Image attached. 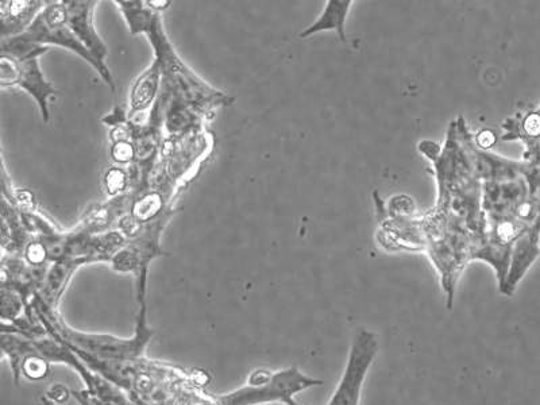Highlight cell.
I'll use <instances>...</instances> for the list:
<instances>
[{
  "label": "cell",
  "mask_w": 540,
  "mask_h": 405,
  "mask_svg": "<svg viewBox=\"0 0 540 405\" xmlns=\"http://www.w3.org/2000/svg\"><path fill=\"white\" fill-rule=\"evenodd\" d=\"M6 357L5 351H3L2 346H0V360Z\"/></svg>",
  "instance_id": "cell-20"
},
{
  "label": "cell",
  "mask_w": 540,
  "mask_h": 405,
  "mask_svg": "<svg viewBox=\"0 0 540 405\" xmlns=\"http://www.w3.org/2000/svg\"><path fill=\"white\" fill-rule=\"evenodd\" d=\"M353 2L350 0H330L326 2V7H324L322 15L318 18V21L312 23L307 30H304L300 37L307 38L312 36V34L320 32H329V30H334L338 33L339 38L342 42L346 41L345 34V22L347 14L351 9Z\"/></svg>",
  "instance_id": "cell-11"
},
{
  "label": "cell",
  "mask_w": 540,
  "mask_h": 405,
  "mask_svg": "<svg viewBox=\"0 0 540 405\" xmlns=\"http://www.w3.org/2000/svg\"><path fill=\"white\" fill-rule=\"evenodd\" d=\"M15 189L17 188H14L5 161H3L2 152H0V199H5L15 206Z\"/></svg>",
  "instance_id": "cell-16"
},
{
  "label": "cell",
  "mask_w": 540,
  "mask_h": 405,
  "mask_svg": "<svg viewBox=\"0 0 540 405\" xmlns=\"http://www.w3.org/2000/svg\"><path fill=\"white\" fill-rule=\"evenodd\" d=\"M145 3L149 9L156 11V13L167 10L168 7L171 6V2H169V0H148V2Z\"/></svg>",
  "instance_id": "cell-19"
},
{
  "label": "cell",
  "mask_w": 540,
  "mask_h": 405,
  "mask_svg": "<svg viewBox=\"0 0 540 405\" xmlns=\"http://www.w3.org/2000/svg\"><path fill=\"white\" fill-rule=\"evenodd\" d=\"M49 362L48 358L42 356L38 351H34V353L27 354L23 358L19 373H22L23 376L32 381L44 380L49 374Z\"/></svg>",
  "instance_id": "cell-13"
},
{
  "label": "cell",
  "mask_w": 540,
  "mask_h": 405,
  "mask_svg": "<svg viewBox=\"0 0 540 405\" xmlns=\"http://www.w3.org/2000/svg\"><path fill=\"white\" fill-rule=\"evenodd\" d=\"M46 3L42 0H0V42L25 32Z\"/></svg>",
  "instance_id": "cell-8"
},
{
  "label": "cell",
  "mask_w": 540,
  "mask_h": 405,
  "mask_svg": "<svg viewBox=\"0 0 540 405\" xmlns=\"http://www.w3.org/2000/svg\"><path fill=\"white\" fill-rule=\"evenodd\" d=\"M476 144L480 146L481 149L492 148L496 144V134L492 130L484 129L477 134Z\"/></svg>",
  "instance_id": "cell-18"
},
{
  "label": "cell",
  "mask_w": 540,
  "mask_h": 405,
  "mask_svg": "<svg viewBox=\"0 0 540 405\" xmlns=\"http://www.w3.org/2000/svg\"><path fill=\"white\" fill-rule=\"evenodd\" d=\"M504 129H508L504 134L503 140H516L526 142L528 148H534L538 152V135H539V115L538 110L530 111L524 115L522 119H509L507 125H503Z\"/></svg>",
  "instance_id": "cell-12"
},
{
  "label": "cell",
  "mask_w": 540,
  "mask_h": 405,
  "mask_svg": "<svg viewBox=\"0 0 540 405\" xmlns=\"http://www.w3.org/2000/svg\"><path fill=\"white\" fill-rule=\"evenodd\" d=\"M377 354V339L368 330H362L351 346L345 376L334 393L330 405H358L366 372Z\"/></svg>",
  "instance_id": "cell-5"
},
{
  "label": "cell",
  "mask_w": 540,
  "mask_h": 405,
  "mask_svg": "<svg viewBox=\"0 0 540 405\" xmlns=\"http://www.w3.org/2000/svg\"><path fill=\"white\" fill-rule=\"evenodd\" d=\"M67 9L68 27L77 41L91 54L92 59L99 67V75L104 83L115 91V81L108 69L107 46L96 32L94 26V11L98 2L95 0H63Z\"/></svg>",
  "instance_id": "cell-4"
},
{
  "label": "cell",
  "mask_w": 540,
  "mask_h": 405,
  "mask_svg": "<svg viewBox=\"0 0 540 405\" xmlns=\"http://www.w3.org/2000/svg\"><path fill=\"white\" fill-rule=\"evenodd\" d=\"M539 254V222L532 223L530 229L520 235L513 243L507 275L500 291L504 295L511 296L523 277L526 276L528 269L534 264Z\"/></svg>",
  "instance_id": "cell-7"
},
{
  "label": "cell",
  "mask_w": 540,
  "mask_h": 405,
  "mask_svg": "<svg viewBox=\"0 0 540 405\" xmlns=\"http://www.w3.org/2000/svg\"><path fill=\"white\" fill-rule=\"evenodd\" d=\"M323 381L306 376L296 368L269 372V370H254L248 378V383L242 388L218 397L219 405H261L283 403L299 405L295 401L297 393L312 387H319Z\"/></svg>",
  "instance_id": "cell-2"
},
{
  "label": "cell",
  "mask_w": 540,
  "mask_h": 405,
  "mask_svg": "<svg viewBox=\"0 0 540 405\" xmlns=\"http://www.w3.org/2000/svg\"><path fill=\"white\" fill-rule=\"evenodd\" d=\"M161 90V69L156 60L137 80L130 92V110L127 118L145 113L153 107Z\"/></svg>",
  "instance_id": "cell-10"
},
{
  "label": "cell",
  "mask_w": 540,
  "mask_h": 405,
  "mask_svg": "<svg viewBox=\"0 0 540 405\" xmlns=\"http://www.w3.org/2000/svg\"><path fill=\"white\" fill-rule=\"evenodd\" d=\"M71 391L68 388H65L64 385L57 384L53 385L46 393L50 403L54 404H64L67 403L69 397H71Z\"/></svg>",
  "instance_id": "cell-17"
},
{
  "label": "cell",
  "mask_w": 540,
  "mask_h": 405,
  "mask_svg": "<svg viewBox=\"0 0 540 405\" xmlns=\"http://www.w3.org/2000/svg\"><path fill=\"white\" fill-rule=\"evenodd\" d=\"M3 42L13 46H48V48L49 45L61 46L76 53L99 73L98 64L68 27L67 9L64 2L46 3L44 9L37 14L25 32Z\"/></svg>",
  "instance_id": "cell-3"
},
{
  "label": "cell",
  "mask_w": 540,
  "mask_h": 405,
  "mask_svg": "<svg viewBox=\"0 0 540 405\" xmlns=\"http://www.w3.org/2000/svg\"><path fill=\"white\" fill-rule=\"evenodd\" d=\"M84 260H61L50 264L48 272H46L44 284L37 293L38 299L45 304L50 310H57L61 296L67 289L69 281H71L73 273L80 266L87 265Z\"/></svg>",
  "instance_id": "cell-9"
},
{
  "label": "cell",
  "mask_w": 540,
  "mask_h": 405,
  "mask_svg": "<svg viewBox=\"0 0 540 405\" xmlns=\"http://www.w3.org/2000/svg\"><path fill=\"white\" fill-rule=\"evenodd\" d=\"M131 34H146L154 50V60L161 69V84L173 98L194 108L206 121L214 117L216 108L230 106L234 98L216 91L196 76L183 63L162 27L160 13L148 9L135 22Z\"/></svg>",
  "instance_id": "cell-1"
},
{
  "label": "cell",
  "mask_w": 540,
  "mask_h": 405,
  "mask_svg": "<svg viewBox=\"0 0 540 405\" xmlns=\"http://www.w3.org/2000/svg\"><path fill=\"white\" fill-rule=\"evenodd\" d=\"M104 187L110 196H118L126 192L130 187V175L127 168L113 167L104 175Z\"/></svg>",
  "instance_id": "cell-14"
},
{
  "label": "cell",
  "mask_w": 540,
  "mask_h": 405,
  "mask_svg": "<svg viewBox=\"0 0 540 405\" xmlns=\"http://www.w3.org/2000/svg\"><path fill=\"white\" fill-rule=\"evenodd\" d=\"M48 46L29 54V56L15 57L13 72H11L10 87H21L40 107L42 119L45 123L50 121L49 99L56 95L52 84L45 79L40 68V57L48 52Z\"/></svg>",
  "instance_id": "cell-6"
},
{
  "label": "cell",
  "mask_w": 540,
  "mask_h": 405,
  "mask_svg": "<svg viewBox=\"0 0 540 405\" xmlns=\"http://www.w3.org/2000/svg\"><path fill=\"white\" fill-rule=\"evenodd\" d=\"M111 158L119 167H129L133 164L135 154L133 145L126 138H111Z\"/></svg>",
  "instance_id": "cell-15"
},
{
  "label": "cell",
  "mask_w": 540,
  "mask_h": 405,
  "mask_svg": "<svg viewBox=\"0 0 540 405\" xmlns=\"http://www.w3.org/2000/svg\"><path fill=\"white\" fill-rule=\"evenodd\" d=\"M0 152H2V146H0Z\"/></svg>",
  "instance_id": "cell-21"
}]
</instances>
